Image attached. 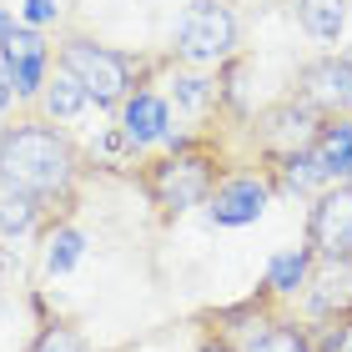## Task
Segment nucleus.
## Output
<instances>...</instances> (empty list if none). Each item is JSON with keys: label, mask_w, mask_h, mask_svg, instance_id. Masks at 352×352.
Returning <instances> with one entry per match:
<instances>
[{"label": "nucleus", "mask_w": 352, "mask_h": 352, "mask_svg": "<svg viewBox=\"0 0 352 352\" xmlns=\"http://www.w3.org/2000/svg\"><path fill=\"white\" fill-rule=\"evenodd\" d=\"M0 182L25 197L60 191L71 182V146L45 126H15L0 136Z\"/></svg>", "instance_id": "obj_1"}, {"label": "nucleus", "mask_w": 352, "mask_h": 352, "mask_svg": "<svg viewBox=\"0 0 352 352\" xmlns=\"http://www.w3.org/2000/svg\"><path fill=\"white\" fill-rule=\"evenodd\" d=\"M307 242H312V257H322V262H352V182L327 191L312 206Z\"/></svg>", "instance_id": "obj_2"}, {"label": "nucleus", "mask_w": 352, "mask_h": 352, "mask_svg": "<svg viewBox=\"0 0 352 352\" xmlns=\"http://www.w3.org/2000/svg\"><path fill=\"white\" fill-rule=\"evenodd\" d=\"M66 76H76V86H81L91 101H121L126 91V60L101 51V45L91 41H71L66 45Z\"/></svg>", "instance_id": "obj_3"}, {"label": "nucleus", "mask_w": 352, "mask_h": 352, "mask_svg": "<svg viewBox=\"0 0 352 352\" xmlns=\"http://www.w3.org/2000/svg\"><path fill=\"white\" fill-rule=\"evenodd\" d=\"M236 41V25L227 6H217V0H191L186 21H182V56L186 60H221L232 51Z\"/></svg>", "instance_id": "obj_4"}, {"label": "nucleus", "mask_w": 352, "mask_h": 352, "mask_svg": "<svg viewBox=\"0 0 352 352\" xmlns=\"http://www.w3.org/2000/svg\"><path fill=\"white\" fill-rule=\"evenodd\" d=\"M206 191H212V166H206L201 156H176V162L156 166V176H151V197L162 201L166 212H186Z\"/></svg>", "instance_id": "obj_5"}, {"label": "nucleus", "mask_w": 352, "mask_h": 352, "mask_svg": "<svg viewBox=\"0 0 352 352\" xmlns=\"http://www.w3.org/2000/svg\"><path fill=\"white\" fill-rule=\"evenodd\" d=\"M307 312L312 322H332V317H352V267L347 262H322L317 277H307Z\"/></svg>", "instance_id": "obj_6"}, {"label": "nucleus", "mask_w": 352, "mask_h": 352, "mask_svg": "<svg viewBox=\"0 0 352 352\" xmlns=\"http://www.w3.org/2000/svg\"><path fill=\"white\" fill-rule=\"evenodd\" d=\"M267 212V186L257 176H236V182L212 191V221L217 227H247Z\"/></svg>", "instance_id": "obj_7"}, {"label": "nucleus", "mask_w": 352, "mask_h": 352, "mask_svg": "<svg viewBox=\"0 0 352 352\" xmlns=\"http://www.w3.org/2000/svg\"><path fill=\"white\" fill-rule=\"evenodd\" d=\"M307 96L317 106L352 111V60H322L307 71Z\"/></svg>", "instance_id": "obj_8"}, {"label": "nucleus", "mask_w": 352, "mask_h": 352, "mask_svg": "<svg viewBox=\"0 0 352 352\" xmlns=\"http://www.w3.org/2000/svg\"><path fill=\"white\" fill-rule=\"evenodd\" d=\"M307 277H312V247H287L267 262V292L272 297L307 292Z\"/></svg>", "instance_id": "obj_9"}, {"label": "nucleus", "mask_w": 352, "mask_h": 352, "mask_svg": "<svg viewBox=\"0 0 352 352\" xmlns=\"http://www.w3.org/2000/svg\"><path fill=\"white\" fill-rule=\"evenodd\" d=\"M121 126H126V141H136V146H141V141H162L166 126H171L166 101H156V96H136V101H126Z\"/></svg>", "instance_id": "obj_10"}, {"label": "nucleus", "mask_w": 352, "mask_h": 352, "mask_svg": "<svg viewBox=\"0 0 352 352\" xmlns=\"http://www.w3.org/2000/svg\"><path fill=\"white\" fill-rule=\"evenodd\" d=\"M317 166L327 182H352V126H327L317 136Z\"/></svg>", "instance_id": "obj_11"}, {"label": "nucleus", "mask_w": 352, "mask_h": 352, "mask_svg": "<svg viewBox=\"0 0 352 352\" xmlns=\"http://www.w3.org/2000/svg\"><path fill=\"white\" fill-rule=\"evenodd\" d=\"M81 257H86V236L76 227H56L51 242H45V272H51V277H66Z\"/></svg>", "instance_id": "obj_12"}, {"label": "nucleus", "mask_w": 352, "mask_h": 352, "mask_svg": "<svg viewBox=\"0 0 352 352\" xmlns=\"http://www.w3.org/2000/svg\"><path fill=\"white\" fill-rule=\"evenodd\" d=\"M342 21H347V0H307L302 6V25L322 41H338L342 36Z\"/></svg>", "instance_id": "obj_13"}, {"label": "nucleus", "mask_w": 352, "mask_h": 352, "mask_svg": "<svg viewBox=\"0 0 352 352\" xmlns=\"http://www.w3.org/2000/svg\"><path fill=\"white\" fill-rule=\"evenodd\" d=\"M247 352H312V342H307V332H302V327L277 322V327H262L257 338L247 342Z\"/></svg>", "instance_id": "obj_14"}, {"label": "nucleus", "mask_w": 352, "mask_h": 352, "mask_svg": "<svg viewBox=\"0 0 352 352\" xmlns=\"http://www.w3.org/2000/svg\"><path fill=\"white\" fill-rule=\"evenodd\" d=\"M36 227V201L25 191H6L0 197V236H21Z\"/></svg>", "instance_id": "obj_15"}, {"label": "nucleus", "mask_w": 352, "mask_h": 352, "mask_svg": "<svg viewBox=\"0 0 352 352\" xmlns=\"http://www.w3.org/2000/svg\"><path fill=\"white\" fill-rule=\"evenodd\" d=\"M312 352H352V317H332V322H317L307 332Z\"/></svg>", "instance_id": "obj_16"}, {"label": "nucleus", "mask_w": 352, "mask_h": 352, "mask_svg": "<svg viewBox=\"0 0 352 352\" xmlns=\"http://www.w3.org/2000/svg\"><path fill=\"white\" fill-rule=\"evenodd\" d=\"M45 106H51V116H76V111L86 106V91L76 86V76L60 71L56 81H51V91H45Z\"/></svg>", "instance_id": "obj_17"}, {"label": "nucleus", "mask_w": 352, "mask_h": 352, "mask_svg": "<svg viewBox=\"0 0 352 352\" xmlns=\"http://www.w3.org/2000/svg\"><path fill=\"white\" fill-rule=\"evenodd\" d=\"M282 182H287V191H312L317 182H327V176H322V166H317V156L292 151V156H287V166H282Z\"/></svg>", "instance_id": "obj_18"}, {"label": "nucleus", "mask_w": 352, "mask_h": 352, "mask_svg": "<svg viewBox=\"0 0 352 352\" xmlns=\"http://www.w3.org/2000/svg\"><path fill=\"white\" fill-rule=\"evenodd\" d=\"M30 352H91V347H86V338H81L76 327H60V322H51V327H41V332H36Z\"/></svg>", "instance_id": "obj_19"}, {"label": "nucleus", "mask_w": 352, "mask_h": 352, "mask_svg": "<svg viewBox=\"0 0 352 352\" xmlns=\"http://www.w3.org/2000/svg\"><path fill=\"white\" fill-rule=\"evenodd\" d=\"M15 60H45V45L36 30H10L6 36V66H15Z\"/></svg>", "instance_id": "obj_20"}, {"label": "nucleus", "mask_w": 352, "mask_h": 352, "mask_svg": "<svg viewBox=\"0 0 352 352\" xmlns=\"http://www.w3.org/2000/svg\"><path fill=\"white\" fill-rule=\"evenodd\" d=\"M41 71H45V60H15V66H10V81H15V91H21V96H30V91L41 86Z\"/></svg>", "instance_id": "obj_21"}, {"label": "nucleus", "mask_w": 352, "mask_h": 352, "mask_svg": "<svg viewBox=\"0 0 352 352\" xmlns=\"http://www.w3.org/2000/svg\"><path fill=\"white\" fill-rule=\"evenodd\" d=\"M25 21H30V25L56 21V0H25Z\"/></svg>", "instance_id": "obj_22"}, {"label": "nucleus", "mask_w": 352, "mask_h": 352, "mask_svg": "<svg viewBox=\"0 0 352 352\" xmlns=\"http://www.w3.org/2000/svg\"><path fill=\"white\" fill-rule=\"evenodd\" d=\"M176 96H182L186 106H201L206 101V81H176Z\"/></svg>", "instance_id": "obj_23"}, {"label": "nucleus", "mask_w": 352, "mask_h": 352, "mask_svg": "<svg viewBox=\"0 0 352 352\" xmlns=\"http://www.w3.org/2000/svg\"><path fill=\"white\" fill-rule=\"evenodd\" d=\"M10 96H15V81H10V66H6V56H0V111L10 106Z\"/></svg>", "instance_id": "obj_24"}, {"label": "nucleus", "mask_w": 352, "mask_h": 352, "mask_svg": "<svg viewBox=\"0 0 352 352\" xmlns=\"http://www.w3.org/2000/svg\"><path fill=\"white\" fill-rule=\"evenodd\" d=\"M197 352H236V347H232V342H227V338H212V342H201V347H197Z\"/></svg>", "instance_id": "obj_25"}, {"label": "nucleus", "mask_w": 352, "mask_h": 352, "mask_svg": "<svg viewBox=\"0 0 352 352\" xmlns=\"http://www.w3.org/2000/svg\"><path fill=\"white\" fill-rule=\"evenodd\" d=\"M10 30H15V25H10V15H0V41H6Z\"/></svg>", "instance_id": "obj_26"}]
</instances>
